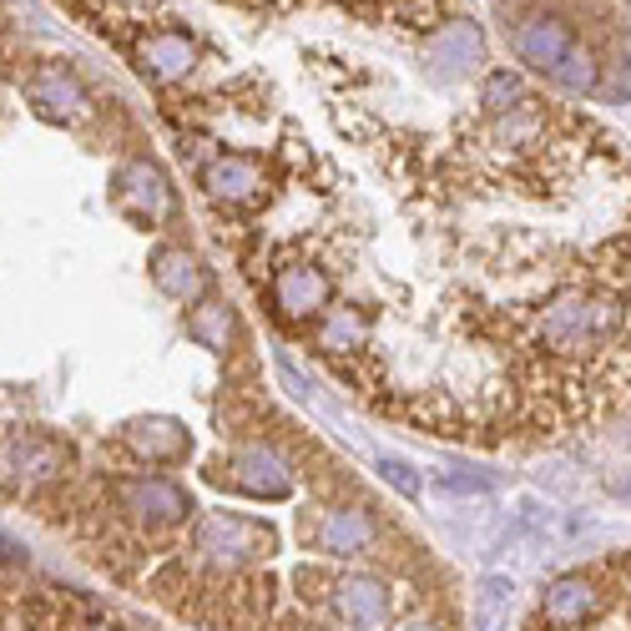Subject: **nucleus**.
<instances>
[{"label":"nucleus","mask_w":631,"mask_h":631,"mask_svg":"<svg viewBox=\"0 0 631 631\" xmlns=\"http://www.w3.org/2000/svg\"><path fill=\"white\" fill-rule=\"evenodd\" d=\"M621 495H627V501H631V485H627V490H621Z\"/></svg>","instance_id":"dca6fc26"},{"label":"nucleus","mask_w":631,"mask_h":631,"mask_svg":"<svg viewBox=\"0 0 631 631\" xmlns=\"http://www.w3.org/2000/svg\"><path fill=\"white\" fill-rule=\"evenodd\" d=\"M111 207L121 218H131L137 228H162L172 218V187H167L162 167L152 157H127V162L111 172Z\"/></svg>","instance_id":"7ed1b4c3"},{"label":"nucleus","mask_w":631,"mask_h":631,"mask_svg":"<svg viewBox=\"0 0 631 631\" xmlns=\"http://www.w3.org/2000/svg\"><path fill=\"white\" fill-rule=\"evenodd\" d=\"M379 475H384V480H394V490H400V495H420V480H414V475H410V465H400V460H384Z\"/></svg>","instance_id":"2eb2a0df"},{"label":"nucleus","mask_w":631,"mask_h":631,"mask_svg":"<svg viewBox=\"0 0 631 631\" xmlns=\"http://www.w3.org/2000/svg\"><path fill=\"white\" fill-rule=\"evenodd\" d=\"M531 101V91H525V81L515 77V71H505V66H495L485 77V87H480V107H485V117H505V111L525 107Z\"/></svg>","instance_id":"ddd939ff"},{"label":"nucleus","mask_w":631,"mask_h":631,"mask_svg":"<svg viewBox=\"0 0 631 631\" xmlns=\"http://www.w3.org/2000/svg\"><path fill=\"white\" fill-rule=\"evenodd\" d=\"M571 46H576V41H571V26L555 21V16H535V21H525L521 31H515V51H521L535 71H545V77L566 61Z\"/></svg>","instance_id":"9d476101"},{"label":"nucleus","mask_w":631,"mask_h":631,"mask_svg":"<svg viewBox=\"0 0 631 631\" xmlns=\"http://www.w3.org/2000/svg\"><path fill=\"white\" fill-rule=\"evenodd\" d=\"M207 480H213V485H223V490H233V495L263 501V505H278V501H288V495L298 490L294 460H288L284 450H273L268 440L228 450L218 465L207 470Z\"/></svg>","instance_id":"f257e3e1"},{"label":"nucleus","mask_w":631,"mask_h":631,"mask_svg":"<svg viewBox=\"0 0 631 631\" xmlns=\"http://www.w3.org/2000/svg\"><path fill=\"white\" fill-rule=\"evenodd\" d=\"M197 187L207 193V203L228 207V213H248V207L268 203L273 193V172L263 157L253 152H203V167H197Z\"/></svg>","instance_id":"f03ea898"},{"label":"nucleus","mask_w":631,"mask_h":631,"mask_svg":"<svg viewBox=\"0 0 631 631\" xmlns=\"http://www.w3.org/2000/svg\"><path fill=\"white\" fill-rule=\"evenodd\" d=\"M147 268H152L157 294H167L172 304H203L207 298V268L187 248H177V243H162L147 258Z\"/></svg>","instance_id":"0eeeda50"},{"label":"nucleus","mask_w":631,"mask_h":631,"mask_svg":"<svg viewBox=\"0 0 631 631\" xmlns=\"http://www.w3.org/2000/svg\"><path fill=\"white\" fill-rule=\"evenodd\" d=\"M515 611V581L511 576H485L470 601V627L475 631H511Z\"/></svg>","instance_id":"f8f14e48"},{"label":"nucleus","mask_w":631,"mask_h":631,"mask_svg":"<svg viewBox=\"0 0 631 631\" xmlns=\"http://www.w3.org/2000/svg\"><path fill=\"white\" fill-rule=\"evenodd\" d=\"M551 81H555V87H566V91H591V87H597V61H591L581 46H571V56L551 71Z\"/></svg>","instance_id":"4468645a"},{"label":"nucleus","mask_w":631,"mask_h":631,"mask_svg":"<svg viewBox=\"0 0 631 631\" xmlns=\"http://www.w3.org/2000/svg\"><path fill=\"white\" fill-rule=\"evenodd\" d=\"M187 338L203 344L207 354H228V348L238 344V318H233V308L223 304V298L207 294L203 304H193V314H187Z\"/></svg>","instance_id":"9b49d317"},{"label":"nucleus","mask_w":631,"mask_h":631,"mask_svg":"<svg viewBox=\"0 0 631 631\" xmlns=\"http://www.w3.org/2000/svg\"><path fill=\"white\" fill-rule=\"evenodd\" d=\"M121 450H127L137 465H183L193 455V435H187L183 420L172 414H142V420H127L121 425Z\"/></svg>","instance_id":"20e7f679"},{"label":"nucleus","mask_w":631,"mask_h":631,"mask_svg":"<svg viewBox=\"0 0 631 631\" xmlns=\"http://www.w3.org/2000/svg\"><path fill=\"white\" fill-rule=\"evenodd\" d=\"M137 61H142V71L152 81H162V87H172V81H183L187 71L197 66V46H193V36L187 31H152L142 41V51H137Z\"/></svg>","instance_id":"1a4fd4ad"},{"label":"nucleus","mask_w":631,"mask_h":631,"mask_svg":"<svg viewBox=\"0 0 631 631\" xmlns=\"http://www.w3.org/2000/svg\"><path fill=\"white\" fill-rule=\"evenodd\" d=\"M480 61H485V36H480L475 21L445 26V31H435L425 46V66L435 81H465Z\"/></svg>","instance_id":"423d86ee"},{"label":"nucleus","mask_w":631,"mask_h":631,"mask_svg":"<svg viewBox=\"0 0 631 631\" xmlns=\"http://www.w3.org/2000/svg\"><path fill=\"white\" fill-rule=\"evenodd\" d=\"M26 101H31L46 121H61V127H77V121H87L91 111H97L87 97V87H81L71 71H61V66L36 71V77L26 81Z\"/></svg>","instance_id":"39448f33"},{"label":"nucleus","mask_w":631,"mask_h":631,"mask_svg":"<svg viewBox=\"0 0 631 631\" xmlns=\"http://www.w3.org/2000/svg\"><path fill=\"white\" fill-rule=\"evenodd\" d=\"M601 597H597V581L591 576H555L541 597V617L551 631H576L597 617Z\"/></svg>","instance_id":"6e6552de"}]
</instances>
